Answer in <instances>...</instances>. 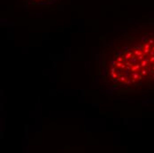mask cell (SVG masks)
<instances>
[{
	"label": "cell",
	"instance_id": "6da1fadb",
	"mask_svg": "<svg viewBox=\"0 0 154 153\" xmlns=\"http://www.w3.org/2000/svg\"><path fill=\"white\" fill-rule=\"evenodd\" d=\"M98 75L112 95L154 91V22L135 24L104 37L97 55Z\"/></svg>",
	"mask_w": 154,
	"mask_h": 153
},
{
	"label": "cell",
	"instance_id": "7a4b0ae2",
	"mask_svg": "<svg viewBox=\"0 0 154 153\" xmlns=\"http://www.w3.org/2000/svg\"><path fill=\"white\" fill-rule=\"evenodd\" d=\"M18 1L29 7V6L45 7V6H51V5L57 4L60 0H18Z\"/></svg>",
	"mask_w": 154,
	"mask_h": 153
}]
</instances>
